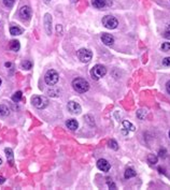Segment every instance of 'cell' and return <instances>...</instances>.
I'll list each match as a JSON object with an SVG mask.
<instances>
[{
	"mask_svg": "<svg viewBox=\"0 0 170 190\" xmlns=\"http://www.w3.org/2000/svg\"><path fill=\"white\" fill-rule=\"evenodd\" d=\"M72 87L79 94H84V92H86L90 89V83L85 80V78H76L72 81Z\"/></svg>",
	"mask_w": 170,
	"mask_h": 190,
	"instance_id": "1",
	"label": "cell"
},
{
	"mask_svg": "<svg viewBox=\"0 0 170 190\" xmlns=\"http://www.w3.org/2000/svg\"><path fill=\"white\" fill-rule=\"evenodd\" d=\"M106 74H107V69L102 65H96L90 70V76L95 81H98L99 78H104Z\"/></svg>",
	"mask_w": 170,
	"mask_h": 190,
	"instance_id": "2",
	"label": "cell"
},
{
	"mask_svg": "<svg viewBox=\"0 0 170 190\" xmlns=\"http://www.w3.org/2000/svg\"><path fill=\"white\" fill-rule=\"evenodd\" d=\"M58 80H59L58 73L55 70H53V69L49 70L44 75V82H45V84L49 85V86H54L55 84H57Z\"/></svg>",
	"mask_w": 170,
	"mask_h": 190,
	"instance_id": "3",
	"label": "cell"
},
{
	"mask_svg": "<svg viewBox=\"0 0 170 190\" xmlns=\"http://www.w3.org/2000/svg\"><path fill=\"white\" fill-rule=\"evenodd\" d=\"M31 103L35 108L42 110V108H45L49 105V99L45 98L44 96H35L31 99Z\"/></svg>",
	"mask_w": 170,
	"mask_h": 190,
	"instance_id": "4",
	"label": "cell"
},
{
	"mask_svg": "<svg viewBox=\"0 0 170 190\" xmlns=\"http://www.w3.org/2000/svg\"><path fill=\"white\" fill-rule=\"evenodd\" d=\"M76 55H78V58L79 60L81 61V62L83 63H86L88 62V61L92 60V57H93V53L90 49L88 48H81L78 51V53H76Z\"/></svg>",
	"mask_w": 170,
	"mask_h": 190,
	"instance_id": "5",
	"label": "cell"
},
{
	"mask_svg": "<svg viewBox=\"0 0 170 190\" xmlns=\"http://www.w3.org/2000/svg\"><path fill=\"white\" fill-rule=\"evenodd\" d=\"M102 25L108 29H115L118 26V21L112 15H106L102 17Z\"/></svg>",
	"mask_w": 170,
	"mask_h": 190,
	"instance_id": "6",
	"label": "cell"
},
{
	"mask_svg": "<svg viewBox=\"0 0 170 190\" xmlns=\"http://www.w3.org/2000/svg\"><path fill=\"white\" fill-rule=\"evenodd\" d=\"M43 23H44V29L45 32H46L47 35H52V15L50 13H45L44 14V18H43Z\"/></svg>",
	"mask_w": 170,
	"mask_h": 190,
	"instance_id": "7",
	"label": "cell"
},
{
	"mask_svg": "<svg viewBox=\"0 0 170 190\" xmlns=\"http://www.w3.org/2000/svg\"><path fill=\"white\" fill-rule=\"evenodd\" d=\"M31 15H32V11L28 5H24L19 9V17L24 21H29L31 18Z\"/></svg>",
	"mask_w": 170,
	"mask_h": 190,
	"instance_id": "8",
	"label": "cell"
},
{
	"mask_svg": "<svg viewBox=\"0 0 170 190\" xmlns=\"http://www.w3.org/2000/svg\"><path fill=\"white\" fill-rule=\"evenodd\" d=\"M67 108H68L69 112H70L71 114H74V115H79L81 113V111H82L81 105L78 102H76V101H69Z\"/></svg>",
	"mask_w": 170,
	"mask_h": 190,
	"instance_id": "9",
	"label": "cell"
},
{
	"mask_svg": "<svg viewBox=\"0 0 170 190\" xmlns=\"http://www.w3.org/2000/svg\"><path fill=\"white\" fill-rule=\"evenodd\" d=\"M97 168L102 172H109L111 169V165L106 159H99L97 161Z\"/></svg>",
	"mask_w": 170,
	"mask_h": 190,
	"instance_id": "10",
	"label": "cell"
},
{
	"mask_svg": "<svg viewBox=\"0 0 170 190\" xmlns=\"http://www.w3.org/2000/svg\"><path fill=\"white\" fill-rule=\"evenodd\" d=\"M101 41L102 43H104V45H108V46H111V45H113L114 43V37L111 35H109V33H102L101 35Z\"/></svg>",
	"mask_w": 170,
	"mask_h": 190,
	"instance_id": "11",
	"label": "cell"
},
{
	"mask_svg": "<svg viewBox=\"0 0 170 190\" xmlns=\"http://www.w3.org/2000/svg\"><path fill=\"white\" fill-rule=\"evenodd\" d=\"M5 155H7L8 162L10 163L11 167H13V165H14V155H13V150H12L11 148H5Z\"/></svg>",
	"mask_w": 170,
	"mask_h": 190,
	"instance_id": "12",
	"label": "cell"
},
{
	"mask_svg": "<svg viewBox=\"0 0 170 190\" xmlns=\"http://www.w3.org/2000/svg\"><path fill=\"white\" fill-rule=\"evenodd\" d=\"M66 126L68 127V129H70V130H72V131H74V130L78 129L79 122H76V119H68L66 122Z\"/></svg>",
	"mask_w": 170,
	"mask_h": 190,
	"instance_id": "13",
	"label": "cell"
},
{
	"mask_svg": "<svg viewBox=\"0 0 170 190\" xmlns=\"http://www.w3.org/2000/svg\"><path fill=\"white\" fill-rule=\"evenodd\" d=\"M108 0H92V3L96 9H104L107 5Z\"/></svg>",
	"mask_w": 170,
	"mask_h": 190,
	"instance_id": "14",
	"label": "cell"
},
{
	"mask_svg": "<svg viewBox=\"0 0 170 190\" xmlns=\"http://www.w3.org/2000/svg\"><path fill=\"white\" fill-rule=\"evenodd\" d=\"M136 175H137V173H136L135 170L131 169V168H128V169H126L125 170V173H124V177H125L126 179L131 178V177H135Z\"/></svg>",
	"mask_w": 170,
	"mask_h": 190,
	"instance_id": "15",
	"label": "cell"
},
{
	"mask_svg": "<svg viewBox=\"0 0 170 190\" xmlns=\"http://www.w3.org/2000/svg\"><path fill=\"white\" fill-rule=\"evenodd\" d=\"M10 114V110L5 104H0V117H7Z\"/></svg>",
	"mask_w": 170,
	"mask_h": 190,
	"instance_id": "16",
	"label": "cell"
},
{
	"mask_svg": "<svg viewBox=\"0 0 170 190\" xmlns=\"http://www.w3.org/2000/svg\"><path fill=\"white\" fill-rule=\"evenodd\" d=\"M10 33L12 35H19L23 33V29L19 28V26H11L10 27Z\"/></svg>",
	"mask_w": 170,
	"mask_h": 190,
	"instance_id": "17",
	"label": "cell"
},
{
	"mask_svg": "<svg viewBox=\"0 0 170 190\" xmlns=\"http://www.w3.org/2000/svg\"><path fill=\"white\" fill-rule=\"evenodd\" d=\"M19 48H21V44H19V41L12 40L10 42V49H12L13 52H17V51H19Z\"/></svg>",
	"mask_w": 170,
	"mask_h": 190,
	"instance_id": "18",
	"label": "cell"
},
{
	"mask_svg": "<svg viewBox=\"0 0 170 190\" xmlns=\"http://www.w3.org/2000/svg\"><path fill=\"white\" fill-rule=\"evenodd\" d=\"M157 161H158V158H157V156L156 155L151 154V155L148 156V162H149L150 164H156L157 163Z\"/></svg>",
	"mask_w": 170,
	"mask_h": 190,
	"instance_id": "19",
	"label": "cell"
},
{
	"mask_svg": "<svg viewBox=\"0 0 170 190\" xmlns=\"http://www.w3.org/2000/svg\"><path fill=\"white\" fill-rule=\"evenodd\" d=\"M22 68L25 69V70H30L32 68V62L30 60H25L22 63Z\"/></svg>",
	"mask_w": 170,
	"mask_h": 190,
	"instance_id": "20",
	"label": "cell"
},
{
	"mask_svg": "<svg viewBox=\"0 0 170 190\" xmlns=\"http://www.w3.org/2000/svg\"><path fill=\"white\" fill-rule=\"evenodd\" d=\"M123 126L125 127V129H129L130 131H135L136 128L134 125H131L129 122H127V120H123Z\"/></svg>",
	"mask_w": 170,
	"mask_h": 190,
	"instance_id": "21",
	"label": "cell"
},
{
	"mask_svg": "<svg viewBox=\"0 0 170 190\" xmlns=\"http://www.w3.org/2000/svg\"><path fill=\"white\" fill-rule=\"evenodd\" d=\"M22 97H23L22 92H14L13 96H12V100L14 101V102H19V101L22 99Z\"/></svg>",
	"mask_w": 170,
	"mask_h": 190,
	"instance_id": "22",
	"label": "cell"
},
{
	"mask_svg": "<svg viewBox=\"0 0 170 190\" xmlns=\"http://www.w3.org/2000/svg\"><path fill=\"white\" fill-rule=\"evenodd\" d=\"M147 114H148L147 110H139L137 112V117L139 118V119H144L145 116H147Z\"/></svg>",
	"mask_w": 170,
	"mask_h": 190,
	"instance_id": "23",
	"label": "cell"
},
{
	"mask_svg": "<svg viewBox=\"0 0 170 190\" xmlns=\"http://www.w3.org/2000/svg\"><path fill=\"white\" fill-rule=\"evenodd\" d=\"M109 147L111 148V149H113V150H117L118 149V144L116 143V141L111 140V141L109 142Z\"/></svg>",
	"mask_w": 170,
	"mask_h": 190,
	"instance_id": "24",
	"label": "cell"
},
{
	"mask_svg": "<svg viewBox=\"0 0 170 190\" xmlns=\"http://www.w3.org/2000/svg\"><path fill=\"white\" fill-rule=\"evenodd\" d=\"M47 94L50 95L51 97H57V96H59L60 92H59L58 89H56V90H54V89H49V90H47Z\"/></svg>",
	"mask_w": 170,
	"mask_h": 190,
	"instance_id": "25",
	"label": "cell"
},
{
	"mask_svg": "<svg viewBox=\"0 0 170 190\" xmlns=\"http://www.w3.org/2000/svg\"><path fill=\"white\" fill-rule=\"evenodd\" d=\"M14 3H15V0H3V5L7 8H12L14 5Z\"/></svg>",
	"mask_w": 170,
	"mask_h": 190,
	"instance_id": "26",
	"label": "cell"
},
{
	"mask_svg": "<svg viewBox=\"0 0 170 190\" xmlns=\"http://www.w3.org/2000/svg\"><path fill=\"white\" fill-rule=\"evenodd\" d=\"M161 48H162V51H164V52H168V51H170V43H168V42L163 43Z\"/></svg>",
	"mask_w": 170,
	"mask_h": 190,
	"instance_id": "27",
	"label": "cell"
},
{
	"mask_svg": "<svg viewBox=\"0 0 170 190\" xmlns=\"http://www.w3.org/2000/svg\"><path fill=\"white\" fill-rule=\"evenodd\" d=\"M107 183H108V187L110 188V189H116V185L112 182V179L108 178V182H107Z\"/></svg>",
	"mask_w": 170,
	"mask_h": 190,
	"instance_id": "28",
	"label": "cell"
},
{
	"mask_svg": "<svg viewBox=\"0 0 170 190\" xmlns=\"http://www.w3.org/2000/svg\"><path fill=\"white\" fill-rule=\"evenodd\" d=\"M163 65L165 67H170V57H166L163 59Z\"/></svg>",
	"mask_w": 170,
	"mask_h": 190,
	"instance_id": "29",
	"label": "cell"
},
{
	"mask_svg": "<svg viewBox=\"0 0 170 190\" xmlns=\"http://www.w3.org/2000/svg\"><path fill=\"white\" fill-rule=\"evenodd\" d=\"M56 30H57V33H58V35H62V32H63L62 25H57V26H56Z\"/></svg>",
	"mask_w": 170,
	"mask_h": 190,
	"instance_id": "30",
	"label": "cell"
},
{
	"mask_svg": "<svg viewBox=\"0 0 170 190\" xmlns=\"http://www.w3.org/2000/svg\"><path fill=\"white\" fill-rule=\"evenodd\" d=\"M164 37L166 38V39H168V40H170V30H167L165 33H164Z\"/></svg>",
	"mask_w": 170,
	"mask_h": 190,
	"instance_id": "31",
	"label": "cell"
},
{
	"mask_svg": "<svg viewBox=\"0 0 170 190\" xmlns=\"http://www.w3.org/2000/svg\"><path fill=\"white\" fill-rule=\"evenodd\" d=\"M159 156H161L162 158H164L166 156V150L165 149H161L159 150Z\"/></svg>",
	"mask_w": 170,
	"mask_h": 190,
	"instance_id": "32",
	"label": "cell"
},
{
	"mask_svg": "<svg viewBox=\"0 0 170 190\" xmlns=\"http://www.w3.org/2000/svg\"><path fill=\"white\" fill-rule=\"evenodd\" d=\"M166 89H167L168 94H170V81H168L167 84H166Z\"/></svg>",
	"mask_w": 170,
	"mask_h": 190,
	"instance_id": "33",
	"label": "cell"
},
{
	"mask_svg": "<svg viewBox=\"0 0 170 190\" xmlns=\"http://www.w3.org/2000/svg\"><path fill=\"white\" fill-rule=\"evenodd\" d=\"M5 182V178L3 177V176L0 175V185H1V184H3Z\"/></svg>",
	"mask_w": 170,
	"mask_h": 190,
	"instance_id": "34",
	"label": "cell"
},
{
	"mask_svg": "<svg viewBox=\"0 0 170 190\" xmlns=\"http://www.w3.org/2000/svg\"><path fill=\"white\" fill-rule=\"evenodd\" d=\"M5 66L7 67V68H9V67H11V63H10V62H5Z\"/></svg>",
	"mask_w": 170,
	"mask_h": 190,
	"instance_id": "35",
	"label": "cell"
},
{
	"mask_svg": "<svg viewBox=\"0 0 170 190\" xmlns=\"http://www.w3.org/2000/svg\"><path fill=\"white\" fill-rule=\"evenodd\" d=\"M79 0H72V2H78Z\"/></svg>",
	"mask_w": 170,
	"mask_h": 190,
	"instance_id": "36",
	"label": "cell"
},
{
	"mask_svg": "<svg viewBox=\"0 0 170 190\" xmlns=\"http://www.w3.org/2000/svg\"><path fill=\"white\" fill-rule=\"evenodd\" d=\"M2 163V160H1V158H0V164Z\"/></svg>",
	"mask_w": 170,
	"mask_h": 190,
	"instance_id": "37",
	"label": "cell"
},
{
	"mask_svg": "<svg viewBox=\"0 0 170 190\" xmlns=\"http://www.w3.org/2000/svg\"><path fill=\"white\" fill-rule=\"evenodd\" d=\"M0 85H1V78H0Z\"/></svg>",
	"mask_w": 170,
	"mask_h": 190,
	"instance_id": "38",
	"label": "cell"
},
{
	"mask_svg": "<svg viewBox=\"0 0 170 190\" xmlns=\"http://www.w3.org/2000/svg\"><path fill=\"white\" fill-rule=\"evenodd\" d=\"M169 138H170V131H169Z\"/></svg>",
	"mask_w": 170,
	"mask_h": 190,
	"instance_id": "39",
	"label": "cell"
}]
</instances>
